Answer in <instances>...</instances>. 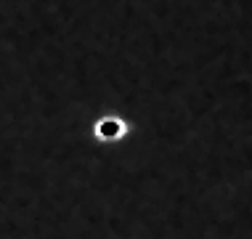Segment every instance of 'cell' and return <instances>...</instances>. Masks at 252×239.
Wrapping results in <instances>:
<instances>
[{
    "label": "cell",
    "mask_w": 252,
    "mask_h": 239,
    "mask_svg": "<svg viewBox=\"0 0 252 239\" xmlns=\"http://www.w3.org/2000/svg\"><path fill=\"white\" fill-rule=\"evenodd\" d=\"M96 136L101 141H120L125 136V122L117 117H106L96 125Z\"/></svg>",
    "instance_id": "cell-1"
}]
</instances>
